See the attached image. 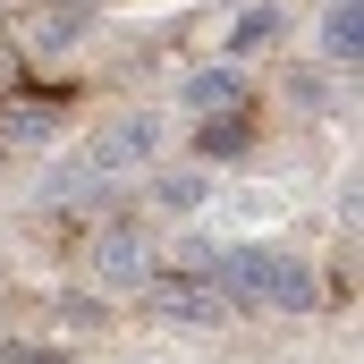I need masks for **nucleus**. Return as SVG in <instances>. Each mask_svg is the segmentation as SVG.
<instances>
[{"label": "nucleus", "mask_w": 364, "mask_h": 364, "mask_svg": "<svg viewBox=\"0 0 364 364\" xmlns=\"http://www.w3.org/2000/svg\"><path fill=\"white\" fill-rule=\"evenodd\" d=\"M85 272H93L102 296H136L144 279L161 272V246H153V229H144L136 212H102L93 237H85Z\"/></svg>", "instance_id": "1"}, {"label": "nucleus", "mask_w": 364, "mask_h": 364, "mask_svg": "<svg viewBox=\"0 0 364 364\" xmlns=\"http://www.w3.org/2000/svg\"><path fill=\"white\" fill-rule=\"evenodd\" d=\"M136 305H144V322H161V331H229V322H237V305L220 296V279H195V272H153L136 288Z\"/></svg>", "instance_id": "2"}, {"label": "nucleus", "mask_w": 364, "mask_h": 364, "mask_svg": "<svg viewBox=\"0 0 364 364\" xmlns=\"http://www.w3.org/2000/svg\"><path fill=\"white\" fill-rule=\"evenodd\" d=\"M161 144H170V127H161L153 110H127V119H102V127H93L77 161L102 170V178L119 186V178H136V170H153V161H161Z\"/></svg>", "instance_id": "3"}, {"label": "nucleus", "mask_w": 364, "mask_h": 364, "mask_svg": "<svg viewBox=\"0 0 364 364\" xmlns=\"http://www.w3.org/2000/svg\"><path fill=\"white\" fill-rule=\"evenodd\" d=\"M178 110L186 119H237V110H255V85H246L237 60H203V68H186Z\"/></svg>", "instance_id": "4"}, {"label": "nucleus", "mask_w": 364, "mask_h": 364, "mask_svg": "<svg viewBox=\"0 0 364 364\" xmlns=\"http://www.w3.org/2000/svg\"><path fill=\"white\" fill-rule=\"evenodd\" d=\"M263 305H272V314H288V322L322 314V279H314V263L272 246V263H263Z\"/></svg>", "instance_id": "5"}, {"label": "nucleus", "mask_w": 364, "mask_h": 364, "mask_svg": "<svg viewBox=\"0 0 364 364\" xmlns=\"http://www.w3.org/2000/svg\"><path fill=\"white\" fill-rule=\"evenodd\" d=\"M43 144H60V102L9 93L0 102V153H43Z\"/></svg>", "instance_id": "6"}, {"label": "nucleus", "mask_w": 364, "mask_h": 364, "mask_svg": "<svg viewBox=\"0 0 364 364\" xmlns=\"http://www.w3.org/2000/svg\"><path fill=\"white\" fill-rule=\"evenodd\" d=\"M279 43H288V9H279V0H255V9H237V17H229V34H220V60H237V68H246V60L279 51Z\"/></svg>", "instance_id": "7"}, {"label": "nucleus", "mask_w": 364, "mask_h": 364, "mask_svg": "<svg viewBox=\"0 0 364 364\" xmlns=\"http://www.w3.org/2000/svg\"><path fill=\"white\" fill-rule=\"evenodd\" d=\"M314 51H322V68L356 77V68H364V0H331V9H322V26H314Z\"/></svg>", "instance_id": "8"}, {"label": "nucleus", "mask_w": 364, "mask_h": 364, "mask_svg": "<svg viewBox=\"0 0 364 364\" xmlns=\"http://www.w3.org/2000/svg\"><path fill=\"white\" fill-rule=\"evenodd\" d=\"M203 203H212V170H203V161H178V170H161V161H153V212L195 220Z\"/></svg>", "instance_id": "9"}, {"label": "nucleus", "mask_w": 364, "mask_h": 364, "mask_svg": "<svg viewBox=\"0 0 364 364\" xmlns=\"http://www.w3.org/2000/svg\"><path fill=\"white\" fill-rule=\"evenodd\" d=\"M85 26H93V9H51V0H43V9L26 17V43H34V60H68V51L85 43Z\"/></svg>", "instance_id": "10"}, {"label": "nucleus", "mask_w": 364, "mask_h": 364, "mask_svg": "<svg viewBox=\"0 0 364 364\" xmlns=\"http://www.w3.org/2000/svg\"><path fill=\"white\" fill-rule=\"evenodd\" d=\"M102 195H110V178L85 170V161H51V170H43V203H51V212H85Z\"/></svg>", "instance_id": "11"}, {"label": "nucleus", "mask_w": 364, "mask_h": 364, "mask_svg": "<svg viewBox=\"0 0 364 364\" xmlns=\"http://www.w3.org/2000/svg\"><path fill=\"white\" fill-rule=\"evenodd\" d=\"M255 153V119L237 110V119H195V161L203 170H220V161H246Z\"/></svg>", "instance_id": "12"}, {"label": "nucleus", "mask_w": 364, "mask_h": 364, "mask_svg": "<svg viewBox=\"0 0 364 364\" xmlns=\"http://www.w3.org/2000/svg\"><path fill=\"white\" fill-rule=\"evenodd\" d=\"M288 102H296L305 119H339V110H348V77H339V68H296V77H288Z\"/></svg>", "instance_id": "13"}, {"label": "nucleus", "mask_w": 364, "mask_h": 364, "mask_svg": "<svg viewBox=\"0 0 364 364\" xmlns=\"http://www.w3.org/2000/svg\"><path fill=\"white\" fill-rule=\"evenodd\" d=\"M212 263H220V237H212V229H186L178 246H170V263H161V272H195V279H212Z\"/></svg>", "instance_id": "14"}, {"label": "nucleus", "mask_w": 364, "mask_h": 364, "mask_svg": "<svg viewBox=\"0 0 364 364\" xmlns=\"http://www.w3.org/2000/svg\"><path fill=\"white\" fill-rule=\"evenodd\" d=\"M51 314H60L68 331H102V296H93V288H77V296L60 288V305H51Z\"/></svg>", "instance_id": "15"}, {"label": "nucleus", "mask_w": 364, "mask_h": 364, "mask_svg": "<svg viewBox=\"0 0 364 364\" xmlns=\"http://www.w3.org/2000/svg\"><path fill=\"white\" fill-rule=\"evenodd\" d=\"M0 364H77L68 348H43V339H0Z\"/></svg>", "instance_id": "16"}, {"label": "nucleus", "mask_w": 364, "mask_h": 364, "mask_svg": "<svg viewBox=\"0 0 364 364\" xmlns=\"http://www.w3.org/2000/svg\"><path fill=\"white\" fill-rule=\"evenodd\" d=\"M51 9H102V0H51Z\"/></svg>", "instance_id": "17"}]
</instances>
